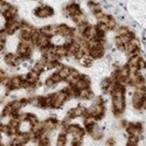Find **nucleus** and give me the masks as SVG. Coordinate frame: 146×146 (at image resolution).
I'll list each match as a JSON object with an SVG mask.
<instances>
[{
	"label": "nucleus",
	"instance_id": "412c9836",
	"mask_svg": "<svg viewBox=\"0 0 146 146\" xmlns=\"http://www.w3.org/2000/svg\"><path fill=\"white\" fill-rule=\"evenodd\" d=\"M139 141H140V138H138L136 136L127 135V137H126V145H138Z\"/></svg>",
	"mask_w": 146,
	"mask_h": 146
},
{
	"label": "nucleus",
	"instance_id": "39448f33",
	"mask_svg": "<svg viewBox=\"0 0 146 146\" xmlns=\"http://www.w3.org/2000/svg\"><path fill=\"white\" fill-rule=\"evenodd\" d=\"M4 62L8 68H13V69L19 68L23 63L22 60L18 56V54L12 52H6L4 54Z\"/></svg>",
	"mask_w": 146,
	"mask_h": 146
},
{
	"label": "nucleus",
	"instance_id": "423d86ee",
	"mask_svg": "<svg viewBox=\"0 0 146 146\" xmlns=\"http://www.w3.org/2000/svg\"><path fill=\"white\" fill-rule=\"evenodd\" d=\"M125 132H126V135L136 136L141 139L144 135V124L141 121H130L129 125L125 129Z\"/></svg>",
	"mask_w": 146,
	"mask_h": 146
},
{
	"label": "nucleus",
	"instance_id": "7ed1b4c3",
	"mask_svg": "<svg viewBox=\"0 0 146 146\" xmlns=\"http://www.w3.org/2000/svg\"><path fill=\"white\" fill-rule=\"evenodd\" d=\"M146 98V92L139 89H133V92L131 95V105L132 109L138 112L143 111V103Z\"/></svg>",
	"mask_w": 146,
	"mask_h": 146
},
{
	"label": "nucleus",
	"instance_id": "9d476101",
	"mask_svg": "<svg viewBox=\"0 0 146 146\" xmlns=\"http://www.w3.org/2000/svg\"><path fill=\"white\" fill-rule=\"evenodd\" d=\"M40 32L42 34H44L46 36L50 39H54L56 36H58L57 33V23H49V25H44L42 27H40Z\"/></svg>",
	"mask_w": 146,
	"mask_h": 146
},
{
	"label": "nucleus",
	"instance_id": "aec40b11",
	"mask_svg": "<svg viewBox=\"0 0 146 146\" xmlns=\"http://www.w3.org/2000/svg\"><path fill=\"white\" fill-rule=\"evenodd\" d=\"M129 32H130V28L127 26H125V25H118V27L115 31L116 35H125Z\"/></svg>",
	"mask_w": 146,
	"mask_h": 146
},
{
	"label": "nucleus",
	"instance_id": "f8f14e48",
	"mask_svg": "<svg viewBox=\"0 0 146 146\" xmlns=\"http://www.w3.org/2000/svg\"><path fill=\"white\" fill-rule=\"evenodd\" d=\"M95 92L91 88H86V89H82L80 91L78 95V100L80 101H92L95 98Z\"/></svg>",
	"mask_w": 146,
	"mask_h": 146
},
{
	"label": "nucleus",
	"instance_id": "4468645a",
	"mask_svg": "<svg viewBox=\"0 0 146 146\" xmlns=\"http://www.w3.org/2000/svg\"><path fill=\"white\" fill-rule=\"evenodd\" d=\"M87 6H88L90 13L92 15L100 13V12H103V6L100 3L95 1V0H88V1H87Z\"/></svg>",
	"mask_w": 146,
	"mask_h": 146
},
{
	"label": "nucleus",
	"instance_id": "dca6fc26",
	"mask_svg": "<svg viewBox=\"0 0 146 146\" xmlns=\"http://www.w3.org/2000/svg\"><path fill=\"white\" fill-rule=\"evenodd\" d=\"M94 58H91L89 55H86L84 57H82L81 60H78L77 62H78V64L81 66V67H84V68H90V67H92V64H94Z\"/></svg>",
	"mask_w": 146,
	"mask_h": 146
},
{
	"label": "nucleus",
	"instance_id": "2eb2a0df",
	"mask_svg": "<svg viewBox=\"0 0 146 146\" xmlns=\"http://www.w3.org/2000/svg\"><path fill=\"white\" fill-rule=\"evenodd\" d=\"M89 136L94 139V140H96V141H100V140H102L103 139V137H104V132H103V130H102V127L97 124V126L89 133Z\"/></svg>",
	"mask_w": 146,
	"mask_h": 146
},
{
	"label": "nucleus",
	"instance_id": "1a4fd4ad",
	"mask_svg": "<svg viewBox=\"0 0 146 146\" xmlns=\"http://www.w3.org/2000/svg\"><path fill=\"white\" fill-rule=\"evenodd\" d=\"M68 135L71 136V137H76V138L84 139V137L87 136V131H86V127L80 125V124L70 123V125L68 127Z\"/></svg>",
	"mask_w": 146,
	"mask_h": 146
},
{
	"label": "nucleus",
	"instance_id": "20e7f679",
	"mask_svg": "<svg viewBox=\"0 0 146 146\" xmlns=\"http://www.w3.org/2000/svg\"><path fill=\"white\" fill-rule=\"evenodd\" d=\"M83 9H82L81 5L78 4V1H76V0H72V1H69L66 5H63L62 11H61V12H62V15L63 17H66L68 19H71L74 15L81 13Z\"/></svg>",
	"mask_w": 146,
	"mask_h": 146
},
{
	"label": "nucleus",
	"instance_id": "0eeeda50",
	"mask_svg": "<svg viewBox=\"0 0 146 146\" xmlns=\"http://www.w3.org/2000/svg\"><path fill=\"white\" fill-rule=\"evenodd\" d=\"M42 123H43V129H44V131L52 135L54 131L58 130L60 124H61V120H60L56 116H49V117H47L46 119H43Z\"/></svg>",
	"mask_w": 146,
	"mask_h": 146
},
{
	"label": "nucleus",
	"instance_id": "f3484780",
	"mask_svg": "<svg viewBox=\"0 0 146 146\" xmlns=\"http://www.w3.org/2000/svg\"><path fill=\"white\" fill-rule=\"evenodd\" d=\"M68 133H64V132H58L57 135V138H56V145L57 146H63V145H67L68 144Z\"/></svg>",
	"mask_w": 146,
	"mask_h": 146
},
{
	"label": "nucleus",
	"instance_id": "f03ea898",
	"mask_svg": "<svg viewBox=\"0 0 146 146\" xmlns=\"http://www.w3.org/2000/svg\"><path fill=\"white\" fill-rule=\"evenodd\" d=\"M33 15L38 19H48L55 15V9L47 4H41L33 9Z\"/></svg>",
	"mask_w": 146,
	"mask_h": 146
},
{
	"label": "nucleus",
	"instance_id": "ddd939ff",
	"mask_svg": "<svg viewBox=\"0 0 146 146\" xmlns=\"http://www.w3.org/2000/svg\"><path fill=\"white\" fill-rule=\"evenodd\" d=\"M70 20L75 23V27L81 26V25H83V23H86V22H88V21H89L88 15H87V13H86L84 11H82L81 13H78V14L74 15V17H72V18L70 19Z\"/></svg>",
	"mask_w": 146,
	"mask_h": 146
},
{
	"label": "nucleus",
	"instance_id": "6ab92c4d",
	"mask_svg": "<svg viewBox=\"0 0 146 146\" xmlns=\"http://www.w3.org/2000/svg\"><path fill=\"white\" fill-rule=\"evenodd\" d=\"M43 86H44V88H47V89H54L55 87H57L58 86V84L52 78V76L49 75V76H48L44 81H43Z\"/></svg>",
	"mask_w": 146,
	"mask_h": 146
},
{
	"label": "nucleus",
	"instance_id": "9b49d317",
	"mask_svg": "<svg viewBox=\"0 0 146 146\" xmlns=\"http://www.w3.org/2000/svg\"><path fill=\"white\" fill-rule=\"evenodd\" d=\"M1 15H3V18H4L5 21L14 20V19L19 18V7L15 6V5H12V7L7 12H5L4 14H1Z\"/></svg>",
	"mask_w": 146,
	"mask_h": 146
},
{
	"label": "nucleus",
	"instance_id": "f257e3e1",
	"mask_svg": "<svg viewBox=\"0 0 146 146\" xmlns=\"http://www.w3.org/2000/svg\"><path fill=\"white\" fill-rule=\"evenodd\" d=\"M34 48L32 46L31 42H26V41H19L17 44V50L15 53L18 54V56L22 60V62H28L33 57V53H34Z\"/></svg>",
	"mask_w": 146,
	"mask_h": 146
},
{
	"label": "nucleus",
	"instance_id": "b1692460",
	"mask_svg": "<svg viewBox=\"0 0 146 146\" xmlns=\"http://www.w3.org/2000/svg\"><path fill=\"white\" fill-rule=\"evenodd\" d=\"M138 68H139V70H140V71H143V70H146V60H145L143 56L140 57L139 62H138Z\"/></svg>",
	"mask_w": 146,
	"mask_h": 146
},
{
	"label": "nucleus",
	"instance_id": "4be33fe9",
	"mask_svg": "<svg viewBox=\"0 0 146 146\" xmlns=\"http://www.w3.org/2000/svg\"><path fill=\"white\" fill-rule=\"evenodd\" d=\"M11 7H12V4H11L9 1H6V0H1V3H0V11H1V14H4L5 12H7Z\"/></svg>",
	"mask_w": 146,
	"mask_h": 146
},
{
	"label": "nucleus",
	"instance_id": "6e6552de",
	"mask_svg": "<svg viewBox=\"0 0 146 146\" xmlns=\"http://www.w3.org/2000/svg\"><path fill=\"white\" fill-rule=\"evenodd\" d=\"M3 28L6 31V33L11 36V35H14L17 33H19L20 28H21V18H17L14 20H11V21H5Z\"/></svg>",
	"mask_w": 146,
	"mask_h": 146
},
{
	"label": "nucleus",
	"instance_id": "393cba45",
	"mask_svg": "<svg viewBox=\"0 0 146 146\" xmlns=\"http://www.w3.org/2000/svg\"><path fill=\"white\" fill-rule=\"evenodd\" d=\"M115 144H116V139L113 137H109L105 140V145H115Z\"/></svg>",
	"mask_w": 146,
	"mask_h": 146
},
{
	"label": "nucleus",
	"instance_id": "a211bd4d",
	"mask_svg": "<svg viewBox=\"0 0 146 146\" xmlns=\"http://www.w3.org/2000/svg\"><path fill=\"white\" fill-rule=\"evenodd\" d=\"M25 121H28V123L33 126L35 124H38L40 121V119H39L38 116H36L35 113H33V112H26V120Z\"/></svg>",
	"mask_w": 146,
	"mask_h": 146
},
{
	"label": "nucleus",
	"instance_id": "5701e85b",
	"mask_svg": "<svg viewBox=\"0 0 146 146\" xmlns=\"http://www.w3.org/2000/svg\"><path fill=\"white\" fill-rule=\"evenodd\" d=\"M83 140H84V139H82V138H76V137H71L70 144H71L72 146H80V145H82V144H83Z\"/></svg>",
	"mask_w": 146,
	"mask_h": 146
}]
</instances>
